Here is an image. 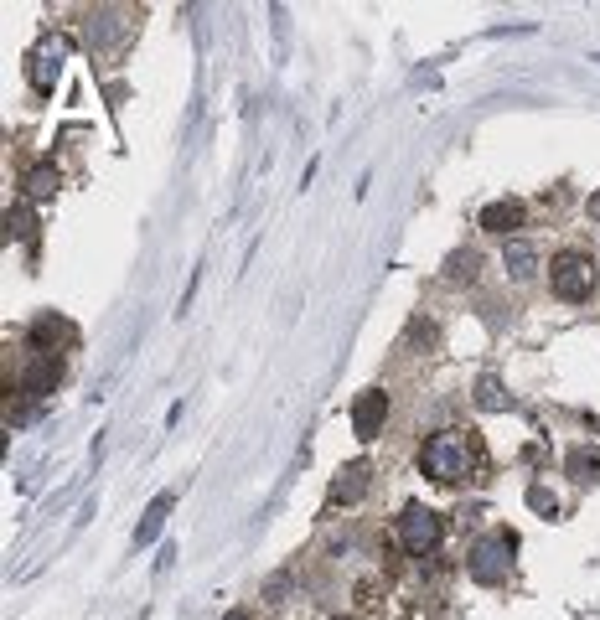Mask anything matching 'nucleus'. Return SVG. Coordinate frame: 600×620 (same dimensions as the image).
Instances as JSON below:
<instances>
[{
  "mask_svg": "<svg viewBox=\"0 0 600 620\" xmlns=\"http://www.w3.org/2000/svg\"><path fill=\"white\" fill-rule=\"evenodd\" d=\"M223 620H254V615H249V610H228Z\"/></svg>",
  "mask_w": 600,
  "mask_h": 620,
  "instance_id": "obj_17",
  "label": "nucleus"
},
{
  "mask_svg": "<svg viewBox=\"0 0 600 620\" xmlns=\"http://www.w3.org/2000/svg\"><path fill=\"white\" fill-rule=\"evenodd\" d=\"M63 57H68L63 42H57V37H42L32 52H26V83H32L37 93H52L57 78H63Z\"/></svg>",
  "mask_w": 600,
  "mask_h": 620,
  "instance_id": "obj_5",
  "label": "nucleus"
},
{
  "mask_svg": "<svg viewBox=\"0 0 600 620\" xmlns=\"http://www.w3.org/2000/svg\"><path fill=\"white\" fill-rule=\"evenodd\" d=\"M383 419H388V393L383 388H368L363 398L352 403V434L357 440H378V429H383Z\"/></svg>",
  "mask_w": 600,
  "mask_h": 620,
  "instance_id": "obj_6",
  "label": "nucleus"
},
{
  "mask_svg": "<svg viewBox=\"0 0 600 620\" xmlns=\"http://www.w3.org/2000/svg\"><path fill=\"white\" fill-rule=\"evenodd\" d=\"M26 197L32 202H47V197H57V186H63V171H57V161H37L32 171H26Z\"/></svg>",
  "mask_w": 600,
  "mask_h": 620,
  "instance_id": "obj_12",
  "label": "nucleus"
},
{
  "mask_svg": "<svg viewBox=\"0 0 600 620\" xmlns=\"http://www.w3.org/2000/svg\"><path fill=\"white\" fill-rule=\"evenodd\" d=\"M476 228L482 233H497V238H513V228H523V202L502 197V202H487L476 212Z\"/></svg>",
  "mask_w": 600,
  "mask_h": 620,
  "instance_id": "obj_7",
  "label": "nucleus"
},
{
  "mask_svg": "<svg viewBox=\"0 0 600 620\" xmlns=\"http://www.w3.org/2000/svg\"><path fill=\"white\" fill-rule=\"evenodd\" d=\"M471 440H466V429H440L430 434L425 445H419V476H430L440 486H456L471 476Z\"/></svg>",
  "mask_w": 600,
  "mask_h": 620,
  "instance_id": "obj_1",
  "label": "nucleus"
},
{
  "mask_svg": "<svg viewBox=\"0 0 600 620\" xmlns=\"http://www.w3.org/2000/svg\"><path fill=\"white\" fill-rule=\"evenodd\" d=\"M502 269L513 274V279H533V274H538V248H533L528 238H507V248H502Z\"/></svg>",
  "mask_w": 600,
  "mask_h": 620,
  "instance_id": "obj_11",
  "label": "nucleus"
},
{
  "mask_svg": "<svg viewBox=\"0 0 600 620\" xmlns=\"http://www.w3.org/2000/svg\"><path fill=\"white\" fill-rule=\"evenodd\" d=\"M549 285H554V295H559V300L580 305V300H590V295H595V264H590L585 254H559V259H554V269H549Z\"/></svg>",
  "mask_w": 600,
  "mask_h": 620,
  "instance_id": "obj_4",
  "label": "nucleus"
},
{
  "mask_svg": "<svg viewBox=\"0 0 600 620\" xmlns=\"http://www.w3.org/2000/svg\"><path fill=\"white\" fill-rule=\"evenodd\" d=\"M57 383H63V362H57V352H42L32 367H26V378H21V388L32 393V398H42V393H52Z\"/></svg>",
  "mask_w": 600,
  "mask_h": 620,
  "instance_id": "obj_8",
  "label": "nucleus"
},
{
  "mask_svg": "<svg viewBox=\"0 0 600 620\" xmlns=\"http://www.w3.org/2000/svg\"><path fill=\"white\" fill-rule=\"evenodd\" d=\"M363 491H368V460H352V465H342V471H337V481H332V507H342V502H357Z\"/></svg>",
  "mask_w": 600,
  "mask_h": 620,
  "instance_id": "obj_10",
  "label": "nucleus"
},
{
  "mask_svg": "<svg viewBox=\"0 0 600 620\" xmlns=\"http://www.w3.org/2000/svg\"><path fill=\"white\" fill-rule=\"evenodd\" d=\"M564 471L575 476L580 486H590L595 476H600V450L595 445H580V450H569V460H564Z\"/></svg>",
  "mask_w": 600,
  "mask_h": 620,
  "instance_id": "obj_13",
  "label": "nucleus"
},
{
  "mask_svg": "<svg viewBox=\"0 0 600 620\" xmlns=\"http://www.w3.org/2000/svg\"><path fill=\"white\" fill-rule=\"evenodd\" d=\"M440 538H445L440 512H435V507H425V502H409V507H404V517H399V543H404L414 558H425V553H435V548H440Z\"/></svg>",
  "mask_w": 600,
  "mask_h": 620,
  "instance_id": "obj_3",
  "label": "nucleus"
},
{
  "mask_svg": "<svg viewBox=\"0 0 600 620\" xmlns=\"http://www.w3.org/2000/svg\"><path fill=\"white\" fill-rule=\"evenodd\" d=\"M528 507L544 512V517H559V496H554L549 486H528Z\"/></svg>",
  "mask_w": 600,
  "mask_h": 620,
  "instance_id": "obj_15",
  "label": "nucleus"
},
{
  "mask_svg": "<svg viewBox=\"0 0 600 620\" xmlns=\"http://www.w3.org/2000/svg\"><path fill=\"white\" fill-rule=\"evenodd\" d=\"M513 553H518V533H507V527H497V533L476 538L471 553H466V574L476 584H502L507 569H513Z\"/></svg>",
  "mask_w": 600,
  "mask_h": 620,
  "instance_id": "obj_2",
  "label": "nucleus"
},
{
  "mask_svg": "<svg viewBox=\"0 0 600 620\" xmlns=\"http://www.w3.org/2000/svg\"><path fill=\"white\" fill-rule=\"evenodd\" d=\"M585 212H590V223H600V192H590V202H585Z\"/></svg>",
  "mask_w": 600,
  "mask_h": 620,
  "instance_id": "obj_16",
  "label": "nucleus"
},
{
  "mask_svg": "<svg viewBox=\"0 0 600 620\" xmlns=\"http://www.w3.org/2000/svg\"><path fill=\"white\" fill-rule=\"evenodd\" d=\"M476 403H482L487 414H502V409H507V393H502V383H497V378H482V383H476Z\"/></svg>",
  "mask_w": 600,
  "mask_h": 620,
  "instance_id": "obj_14",
  "label": "nucleus"
},
{
  "mask_svg": "<svg viewBox=\"0 0 600 620\" xmlns=\"http://www.w3.org/2000/svg\"><path fill=\"white\" fill-rule=\"evenodd\" d=\"M171 507H176V491H161L156 502L145 507V517H140V527H135V548H145V543H156V538H161V527H166Z\"/></svg>",
  "mask_w": 600,
  "mask_h": 620,
  "instance_id": "obj_9",
  "label": "nucleus"
}]
</instances>
